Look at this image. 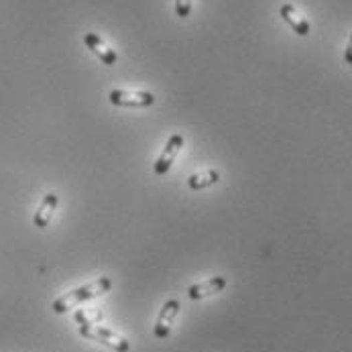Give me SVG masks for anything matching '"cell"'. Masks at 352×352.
Masks as SVG:
<instances>
[{
  "instance_id": "9",
  "label": "cell",
  "mask_w": 352,
  "mask_h": 352,
  "mask_svg": "<svg viewBox=\"0 0 352 352\" xmlns=\"http://www.w3.org/2000/svg\"><path fill=\"white\" fill-rule=\"evenodd\" d=\"M57 206H59V196H57V194H47V196L43 198V201H41L39 210H37L35 216H33V224H35L37 228H47L51 218H53V214H55V210H57Z\"/></svg>"
},
{
  "instance_id": "7",
  "label": "cell",
  "mask_w": 352,
  "mask_h": 352,
  "mask_svg": "<svg viewBox=\"0 0 352 352\" xmlns=\"http://www.w3.org/2000/svg\"><path fill=\"white\" fill-rule=\"evenodd\" d=\"M224 287H226V279L222 275H216V277H212L208 281H200L196 285H190L188 287V298L192 302H198V300H204L208 296H216V294L224 292Z\"/></svg>"
},
{
  "instance_id": "12",
  "label": "cell",
  "mask_w": 352,
  "mask_h": 352,
  "mask_svg": "<svg viewBox=\"0 0 352 352\" xmlns=\"http://www.w3.org/2000/svg\"><path fill=\"white\" fill-rule=\"evenodd\" d=\"M344 61L352 65V33H351V39H349V47L344 51Z\"/></svg>"
},
{
  "instance_id": "1",
  "label": "cell",
  "mask_w": 352,
  "mask_h": 352,
  "mask_svg": "<svg viewBox=\"0 0 352 352\" xmlns=\"http://www.w3.org/2000/svg\"><path fill=\"white\" fill-rule=\"evenodd\" d=\"M110 289H112V279L100 277V279H96L92 283H86L82 287H76V289L67 292L65 296L57 298L55 302L51 303V307H53L55 314H67L69 309L78 307L80 303L90 302L94 298H100L104 294H108Z\"/></svg>"
},
{
  "instance_id": "8",
  "label": "cell",
  "mask_w": 352,
  "mask_h": 352,
  "mask_svg": "<svg viewBox=\"0 0 352 352\" xmlns=\"http://www.w3.org/2000/svg\"><path fill=\"white\" fill-rule=\"evenodd\" d=\"M279 14H281V19L296 31V35H300V37H307L309 35V31H311V27H309V21L307 19H303L302 14L296 10V6L294 4H281V8H279Z\"/></svg>"
},
{
  "instance_id": "2",
  "label": "cell",
  "mask_w": 352,
  "mask_h": 352,
  "mask_svg": "<svg viewBox=\"0 0 352 352\" xmlns=\"http://www.w3.org/2000/svg\"><path fill=\"white\" fill-rule=\"evenodd\" d=\"M80 334H82L84 338H88V340L100 342V344L112 349L114 352L131 351V344H129L126 338L118 336L116 332H112V330H108V328H104V326H98V324H94V322H82V324H80Z\"/></svg>"
},
{
  "instance_id": "6",
  "label": "cell",
  "mask_w": 352,
  "mask_h": 352,
  "mask_svg": "<svg viewBox=\"0 0 352 352\" xmlns=\"http://www.w3.org/2000/svg\"><path fill=\"white\" fill-rule=\"evenodd\" d=\"M84 43H86V47L92 51L98 59H100L104 65H116V61H118V55H116V51L112 50L104 39H102L100 35H96V33H86L84 35Z\"/></svg>"
},
{
  "instance_id": "5",
  "label": "cell",
  "mask_w": 352,
  "mask_h": 352,
  "mask_svg": "<svg viewBox=\"0 0 352 352\" xmlns=\"http://www.w3.org/2000/svg\"><path fill=\"white\" fill-rule=\"evenodd\" d=\"M179 307H182V303L177 302V300H169V302H165V305L161 307V311L157 316V322L153 326V336L157 340H165L171 334L173 322H175L177 314H179Z\"/></svg>"
},
{
  "instance_id": "11",
  "label": "cell",
  "mask_w": 352,
  "mask_h": 352,
  "mask_svg": "<svg viewBox=\"0 0 352 352\" xmlns=\"http://www.w3.org/2000/svg\"><path fill=\"white\" fill-rule=\"evenodd\" d=\"M175 14L179 19H188L192 14V0H175Z\"/></svg>"
},
{
  "instance_id": "3",
  "label": "cell",
  "mask_w": 352,
  "mask_h": 352,
  "mask_svg": "<svg viewBox=\"0 0 352 352\" xmlns=\"http://www.w3.org/2000/svg\"><path fill=\"white\" fill-rule=\"evenodd\" d=\"M108 102L112 106L118 108H149L157 102V96L147 92V90H139V92H129V90H112L108 94Z\"/></svg>"
},
{
  "instance_id": "4",
  "label": "cell",
  "mask_w": 352,
  "mask_h": 352,
  "mask_svg": "<svg viewBox=\"0 0 352 352\" xmlns=\"http://www.w3.org/2000/svg\"><path fill=\"white\" fill-rule=\"evenodd\" d=\"M184 143H186V141H184L182 135H171V137L167 139L165 149L161 151V155L157 157V161H155V165H153V171H155L157 177L165 175V173L171 169V165L175 163L177 155L184 149Z\"/></svg>"
},
{
  "instance_id": "10",
  "label": "cell",
  "mask_w": 352,
  "mask_h": 352,
  "mask_svg": "<svg viewBox=\"0 0 352 352\" xmlns=\"http://www.w3.org/2000/svg\"><path fill=\"white\" fill-rule=\"evenodd\" d=\"M220 182V171L218 169H208V171H201V173H196L188 179V188L190 190H206L210 186H216Z\"/></svg>"
}]
</instances>
